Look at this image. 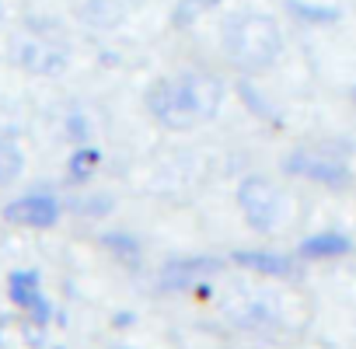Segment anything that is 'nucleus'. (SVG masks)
Instances as JSON below:
<instances>
[{
	"instance_id": "nucleus-3",
	"label": "nucleus",
	"mask_w": 356,
	"mask_h": 349,
	"mask_svg": "<svg viewBox=\"0 0 356 349\" xmlns=\"http://www.w3.org/2000/svg\"><path fill=\"white\" fill-rule=\"evenodd\" d=\"M286 171L290 174H300V179H311V182H321V186H346V179H349L346 164L335 154L314 150V147L290 154L286 157Z\"/></svg>"
},
{
	"instance_id": "nucleus-1",
	"label": "nucleus",
	"mask_w": 356,
	"mask_h": 349,
	"mask_svg": "<svg viewBox=\"0 0 356 349\" xmlns=\"http://www.w3.org/2000/svg\"><path fill=\"white\" fill-rule=\"evenodd\" d=\"M217 102H220V88L200 84V81H161L147 95L150 112L168 129H189V126H196L200 119H207L213 112Z\"/></svg>"
},
{
	"instance_id": "nucleus-10",
	"label": "nucleus",
	"mask_w": 356,
	"mask_h": 349,
	"mask_svg": "<svg viewBox=\"0 0 356 349\" xmlns=\"http://www.w3.org/2000/svg\"><path fill=\"white\" fill-rule=\"evenodd\" d=\"M353 102H356V91H353Z\"/></svg>"
},
{
	"instance_id": "nucleus-6",
	"label": "nucleus",
	"mask_w": 356,
	"mask_h": 349,
	"mask_svg": "<svg viewBox=\"0 0 356 349\" xmlns=\"http://www.w3.org/2000/svg\"><path fill=\"white\" fill-rule=\"evenodd\" d=\"M8 286H11V300L15 304H22V307H29L39 321H46L49 318V304L42 300V293H39V273H15L11 279H8Z\"/></svg>"
},
{
	"instance_id": "nucleus-5",
	"label": "nucleus",
	"mask_w": 356,
	"mask_h": 349,
	"mask_svg": "<svg viewBox=\"0 0 356 349\" xmlns=\"http://www.w3.org/2000/svg\"><path fill=\"white\" fill-rule=\"evenodd\" d=\"M4 217H8L11 224L42 231V227H53V224L60 220V203H56L53 196H39V193H35V196H22V200L8 203Z\"/></svg>"
},
{
	"instance_id": "nucleus-7",
	"label": "nucleus",
	"mask_w": 356,
	"mask_h": 349,
	"mask_svg": "<svg viewBox=\"0 0 356 349\" xmlns=\"http://www.w3.org/2000/svg\"><path fill=\"white\" fill-rule=\"evenodd\" d=\"M349 252V238L328 231V234H314L307 241H300V255L304 259H335V255H346Z\"/></svg>"
},
{
	"instance_id": "nucleus-9",
	"label": "nucleus",
	"mask_w": 356,
	"mask_h": 349,
	"mask_svg": "<svg viewBox=\"0 0 356 349\" xmlns=\"http://www.w3.org/2000/svg\"><path fill=\"white\" fill-rule=\"evenodd\" d=\"M25 168V157L15 143H0V186H11Z\"/></svg>"
},
{
	"instance_id": "nucleus-8",
	"label": "nucleus",
	"mask_w": 356,
	"mask_h": 349,
	"mask_svg": "<svg viewBox=\"0 0 356 349\" xmlns=\"http://www.w3.org/2000/svg\"><path fill=\"white\" fill-rule=\"evenodd\" d=\"M234 262L245 266V269H255V273H273V276H286L290 273V262L283 255H269V252H238Z\"/></svg>"
},
{
	"instance_id": "nucleus-4",
	"label": "nucleus",
	"mask_w": 356,
	"mask_h": 349,
	"mask_svg": "<svg viewBox=\"0 0 356 349\" xmlns=\"http://www.w3.org/2000/svg\"><path fill=\"white\" fill-rule=\"evenodd\" d=\"M241 200V213L255 231H269L280 217V189L266 179H248L238 193Z\"/></svg>"
},
{
	"instance_id": "nucleus-2",
	"label": "nucleus",
	"mask_w": 356,
	"mask_h": 349,
	"mask_svg": "<svg viewBox=\"0 0 356 349\" xmlns=\"http://www.w3.org/2000/svg\"><path fill=\"white\" fill-rule=\"evenodd\" d=\"M283 46L280 25L266 15H238L224 25V49L241 63V67H269Z\"/></svg>"
}]
</instances>
